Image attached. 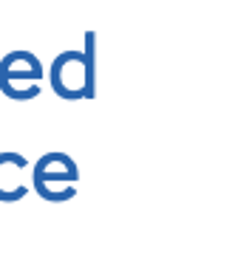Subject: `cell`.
I'll return each mask as SVG.
<instances>
[{
    "mask_svg": "<svg viewBox=\"0 0 252 257\" xmlns=\"http://www.w3.org/2000/svg\"><path fill=\"white\" fill-rule=\"evenodd\" d=\"M34 79L37 82L40 76H43V71H31V68H26V71H12L6 65V62H0V93H6L9 99H17V102H26V99H34L40 93V88L37 85H31V88H26V91H20V88H15L12 85V79Z\"/></svg>",
    "mask_w": 252,
    "mask_h": 257,
    "instance_id": "1",
    "label": "cell"
},
{
    "mask_svg": "<svg viewBox=\"0 0 252 257\" xmlns=\"http://www.w3.org/2000/svg\"><path fill=\"white\" fill-rule=\"evenodd\" d=\"M82 60H85V99L97 96V31H85V48H82Z\"/></svg>",
    "mask_w": 252,
    "mask_h": 257,
    "instance_id": "2",
    "label": "cell"
},
{
    "mask_svg": "<svg viewBox=\"0 0 252 257\" xmlns=\"http://www.w3.org/2000/svg\"><path fill=\"white\" fill-rule=\"evenodd\" d=\"M3 164H15L17 170H23V167H29V159H26V156H20V153H0V167ZM29 195V187H23V184H20V187L15 189V192H3V189H0V201H3V204H15V201H23V198Z\"/></svg>",
    "mask_w": 252,
    "mask_h": 257,
    "instance_id": "3",
    "label": "cell"
},
{
    "mask_svg": "<svg viewBox=\"0 0 252 257\" xmlns=\"http://www.w3.org/2000/svg\"><path fill=\"white\" fill-rule=\"evenodd\" d=\"M34 192H37L43 201H51V204H62V201H71V198L76 195V189H74V187L62 189V192H54L51 187H46V184H40V181H34Z\"/></svg>",
    "mask_w": 252,
    "mask_h": 257,
    "instance_id": "4",
    "label": "cell"
}]
</instances>
